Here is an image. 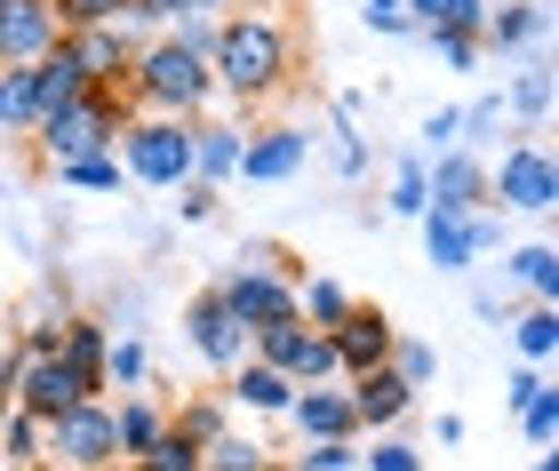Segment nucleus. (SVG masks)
Here are the masks:
<instances>
[{
  "instance_id": "obj_1",
  "label": "nucleus",
  "mask_w": 559,
  "mask_h": 471,
  "mask_svg": "<svg viewBox=\"0 0 559 471\" xmlns=\"http://www.w3.org/2000/svg\"><path fill=\"white\" fill-rule=\"evenodd\" d=\"M296 72V48H288V24L272 16H216V48H209V81L224 105H264V96L288 88Z\"/></svg>"
},
{
  "instance_id": "obj_2",
  "label": "nucleus",
  "mask_w": 559,
  "mask_h": 471,
  "mask_svg": "<svg viewBox=\"0 0 559 471\" xmlns=\"http://www.w3.org/2000/svg\"><path fill=\"white\" fill-rule=\"evenodd\" d=\"M129 105L152 112V120H209L216 105V81H209V57H192L185 40H144L136 48V64H129Z\"/></svg>"
},
{
  "instance_id": "obj_3",
  "label": "nucleus",
  "mask_w": 559,
  "mask_h": 471,
  "mask_svg": "<svg viewBox=\"0 0 559 471\" xmlns=\"http://www.w3.org/2000/svg\"><path fill=\"white\" fill-rule=\"evenodd\" d=\"M136 120V105H129V88H88L81 105H64V112H48L40 120V160L48 168H64V160H88V153H112L120 144V129Z\"/></svg>"
},
{
  "instance_id": "obj_4",
  "label": "nucleus",
  "mask_w": 559,
  "mask_h": 471,
  "mask_svg": "<svg viewBox=\"0 0 559 471\" xmlns=\"http://www.w3.org/2000/svg\"><path fill=\"white\" fill-rule=\"evenodd\" d=\"M120 177H136V184H152V192H176L192 177V120H152V112H136L129 129H120Z\"/></svg>"
},
{
  "instance_id": "obj_5",
  "label": "nucleus",
  "mask_w": 559,
  "mask_h": 471,
  "mask_svg": "<svg viewBox=\"0 0 559 471\" xmlns=\"http://www.w3.org/2000/svg\"><path fill=\"white\" fill-rule=\"evenodd\" d=\"M488 208L496 216H551L559 208V168L536 136H512L488 160Z\"/></svg>"
},
{
  "instance_id": "obj_6",
  "label": "nucleus",
  "mask_w": 559,
  "mask_h": 471,
  "mask_svg": "<svg viewBox=\"0 0 559 471\" xmlns=\"http://www.w3.org/2000/svg\"><path fill=\"white\" fill-rule=\"evenodd\" d=\"M40 463H57V471H112L120 463L112 408L105 400H81V408H64L57 424H40Z\"/></svg>"
},
{
  "instance_id": "obj_7",
  "label": "nucleus",
  "mask_w": 559,
  "mask_h": 471,
  "mask_svg": "<svg viewBox=\"0 0 559 471\" xmlns=\"http://www.w3.org/2000/svg\"><path fill=\"white\" fill-rule=\"evenodd\" d=\"M185 343H192V360H209L216 376H233V367L248 360V328L233 312H224V295L216 288H200L192 304H185Z\"/></svg>"
},
{
  "instance_id": "obj_8",
  "label": "nucleus",
  "mask_w": 559,
  "mask_h": 471,
  "mask_svg": "<svg viewBox=\"0 0 559 471\" xmlns=\"http://www.w3.org/2000/svg\"><path fill=\"white\" fill-rule=\"evenodd\" d=\"M216 295H224V312H233L248 336L272 328V319H296V280H280V271H233L224 264Z\"/></svg>"
},
{
  "instance_id": "obj_9",
  "label": "nucleus",
  "mask_w": 559,
  "mask_h": 471,
  "mask_svg": "<svg viewBox=\"0 0 559 471\" xmlns=\"http://www.w3.org/2000/svg\"><path fill=\"white\" fill-rule=\"evenodd\" d=\"M424 201L440 208V216H479L488 208V160L479 153H440V160H424Z\"/></svg>"
},
{
  "instance_id": "obj_10",
  "label": "nucleus",
  "mask_w": 559,
  "mask_h": 471,
  "mask_svg": "<svg viewBox=\"0 0 559 471\" xmlns=\"http://www.w3.org/2000/svg\"><path fill=\"white\" fill-rule=\"evenodd\" d=\"M392 319L376 312V304H352L336 328H328V352H336V376H368V367H384L392 360Z\"/></svg>"
},
{
  "instance_id": "obj_11",
  "label": "nucleus",
  "mask_w": 559,
  "mask_h": 471,
  "mask_svg": "<svg viewBox=\"0 0 559 471\" xmlns=\"http://www.w3.org/2000/svg\"><path fill=\"white\" fill-rule=\"evenodd\" d=\"M304 160H312V136L304 129H257V136H240V168L233 177L240 184H296Z\"/></svg>"
},
{
  "instance_id": "obj_12",
  "label": "nucleus",
  "mask_w": 559,
  "mask_h": 471,
  "mask_svg": "<svg viewBox=\"0 0 559 471\" xmlns=\"http://www.w3.org/2000/svg\"><path fill=\"white\" fill-rule=\"evenodd\" d=\"M64 48H72V64L88 72V88H120L144 40L129 33V24H96V33H64Z\"/></svg>"
},
{
  "instance_id": "obj_13",
  "label": "nucleus",
  "mask_w": 559,
  "mask_h": 471,
  "mask_svg": "<svg viewBox=\"0 0 559 471\" xmlns=\"http://www.w3.org/2000/svg\"><path fill=\"white\" fill-rule=\"evenodd\" d=\"M57 40L64 33H57V9H48V0H9V9H0V72L9 64H40Z\"/></svg>"
},
{
  "instance_id": "obj_14",
  "label": "nucleus",
  "mask_w": 559,
  "mask_h": 471,
  "mask_svg": "<svg viewBox=\"0 0 559 471\" xmlns=\"http://www.w3.org/2000/svg\"><path fill=\"white\" fill-rule=\"evenodd\" d=\"M544 33H551V0H488V16H479V48H496V57L544 48Z\"/></svg>"
},
{
  "instance_id": "obj_15",
  "label": "nucleus",
  "mask_w": 559,
  "mask_h": 471,
  "mask_svg": "<svg viewBox=\"0 0 559 471\" xmlns=\"http://www.w3.org/2000/svg\"><path fill=\"white\" fill-rule=\"evenodd\" d=\"M344 400H352V424H360V439L368 432H392L400 415L416 408V391L392 376V367H368V376H344Z\"/></svg>"
},
{
  "instance_id": "obj_16",
  "label": "nucleus",
  "mask_w": 559,
  "mask_h": 471,
  "mask_svg": "<svg viewBox=\"0 0 559 471\" xmlns=\"http://www.w3.org/2000/svg\"><path fill=\"white\" fill-rule=\"evenodd\" d=\"M288 424H296L304 439H360V424H352V400H344V384H296Z\"/></svg>"
},
{
  "instance_id": "obj_17",
  "label": "nucleus",
  "mask_w": 559,
  "mask_h": 471,
  "mask_svg": "<svg viewBox=\"0 0 559 471\" xmlns=\"http://www.w3.org/2000/svg\"><path fill=\"white\" fill-rule=\"evenodd\" d=\"M288 400H296V384L280 376V367H264V360H240L233 376H224V408H248V415H288Z\"/></svg>"
},
{
  "instance_id": "obj_18",
  "label": "nucleus",
  "mask_w": 559,
  "mask_h": 471,
  "mask_svg": "<svg viewBox=\"0 0 559 471\" xmlns=\"http://www.w3.org/2000/svg\"><path fill=\"white\" fill-rule=\"evenodd\" d=\"M240 136L233 120H192V184H233V168H240Z\"/></svg>"
},
{
  "instance_id": "obj_19",
  "label": "nucleus",
  "mask_w": 559,
  "mask_h": 471,
  "mask_svg": "<svg viewBox=\"0 0 559 471\" xmlns=\"http://www.w3.org/2000/svg\"><path fill=\"white\" fill-rule=\"evenodd\" d=\"M81 96H88V72L72 64V48L57 40V48L33 64V105H40V120H48V112H64V105H81Z\"/></svg>"
},
{
  "instance_id": "obj_20",
  "label": "nucleus",
  "mask_w": 559,
  "mask_h": 471,
  "mask_svg": "<svg viewBox=\"0 0 559 471\" xmlns=\"http://www.w3.org/2000/svg\"><path fill=\"white\" fill-rule=\"evenodd\" d=\"M105 343H112V319H88V312H72V319H64V336H57V360L72 367V376L105 384Z\"/></svg>"
},
{
  "instance_id": "obj_21",
  "label": "nucleus",
  "mask_w": 559,
  "mask_h": 471,
  "mask_svg": "<svg viewBox=\"0 0 559 471\" xmlns=\"http://www.w3.org/2000/svg\"><path fill=\"white\" fill-rule=\"evenodd\" d=\"M512 415H520V432L536 439V448H551V432H559V384L544 376V367H527V376L512 384Z\"/></svg>"
},
{
  "instance_id": "obj_22",
  "label": "nucleus",
  "mask_w": 559,
  "mask_h": 471,
  "mask_svg": "<svg viewBox=\"0 0 559 471\" xmlns=\"http://www.w3.org/2000/svg\"><path fill=\"white\" fill-rule=\"evenodd\" d=\"M424 225V264H440V271H472V216H440V208H424L416 216Z\"/></svg>"
},
{
  "instance_id": "obj_23",
  "label": "nucleus",
  "mask_w": 559,
  "mask_h": 471,
  "mask_svg": "<svg viewBox=\"0 0 559 471\" xmlns=\"http://www.w3.org/2000/svg\"><path fill=\"white\" fill-rule=\"evenodd\" d=\"M400 16H408V33H472L479 40V16H488V0H400Z\"/></svg>"
},
{
  "instance_id": "obj_24",
  "label": "nucleus",
  "mask_w": 559,
  "mask_h": 471,
  "mask_svg": "<svg viewBox=\"0 0 559 471\" xmlns=\"http://www.w3.org/2000/svg\"><path fill=\"white\" fill-rule=\"evenodd\" d=\"M160 432H168V408L136 400V391H129V400L112 408V439H120V463H136V456H144V448H152Z\"/></svg>"
},
{
  "instance_id": "obj_25",
  "label": "nucleus",
  "mask_w": 559,
  "mask_h": 471,
  "mask_svg": "<svg viewBox=\"0 0 559 471\" xmlns=\"http://www.w3.org/2000/svg\"><path fill=\"white\" fill-rule=\"evenodd\" d=\"M503 328H512V343H520L527 367H551V352H559V312L551 304H527L520 319H503Z\"/></svg>"
},
{
  "instance_id": "obj_26",
  "label": "nucleus",
  "mask_w": 559,
  "mask_h": 471,
  "mask_svg": "<svg viewBox=\"0 0 559 471\" xmlns=\"http://www.w3.org/2000/svg\"><path fill=\"white\" fill-rule=\"evenodd\" d=\"M0 129H9V136H33V129H40V105H33V64H9V72H0Z\"/></svg>"
},
{
  "instance_id": "obj_27",
  "label": "nucleus",
  "mask_w": 559,
  "mask_h": 471,
  "mask_svg": "<svg viewBox=\"0 0 559 471\" xmlns=\"http://www.w3.org/2000/svg\"><path fill=\"white\" fill-rule=\"evenodd\" d=\"M352 304H360V295H344L336 280H296V319H304V328H320V336L336 328Z\"/></svg>"
},
{
  "instance_id": "obj_28",
  "label": "nucleus",
  "mask_w": 559,
  "mask_h": 471,
  "mask_svg": "<svg viewBox=\"0 0 559 471\" xmlns=\"http://www.w3.org/2000/svg\"><path fill=\"white\" fill-rule=\"evenodd\" d=\"M503 271H512V280H520L527 295H536V304H559V256H551L544 240H527V247H520V256L503 264Z\"/></svg>"
},
{
  "instance_id": "obj_29",
  "label": "nucleus",
  "mask_w": 559,
  "mask_h": 471,
  "mask_svg": "<svg viewBox=\"0 0 559 471\" xmlns=\"http://www.w3.org/2000/svg\"><path fill=\"white\" fill-rule=\"evenodd\" d=\"M144 391L152 384V352H144V336H112L105 343V391Z\"/></svg>"
},
{
  "instance_id": "obj_30",
  "label": "nucleus",
  "mask_w": 559,
  "mask_h": 471,
  "mask_svg": "<svg viewBox=\"0 0 559 471\" xmlns=\"http://www.w3.org/2000/svg\"><path fill=\"white\" fill-rule=\"evenodd\" d=\"M503 112H520L527 129H544V112H551V64H544V57H536V64H527L520 81H512V96H503Z\"/></svg>"
},
{
  "instance_id": "obj_31",
  "label": "nucleus",
  "mask_w": 559,
  "mask_h": 471,
  "mask_svg": "<svg viewBox=\"0 0 559 471\" xmlns=\"http://www.w3.org/2000/svg\"><path fill=\"white\" fill-rule=\"evenodd\" d=\"M264 463H272V448H257L248 432H224L200 448V471H264Z\"/></svg>"
},
{
  "instance_id": "obj_32",
  "label": "nucleus",
  "mask_w": 559,
  "mask_h": 471,
  "mask_svg": "<svg viewBox=\"0 0 559 471\" xmlns=\"http://www.w3.org/2000/svg\"><path fill=\"white\" fill-rule=\"evenodd\" d=\"M168 424L185 432L192 448H209V439H224V432H233V408H224V400H185V408L168 415Z\"/></svg>"
},
{
  "instance_id": "obj_33",
  "label": "nucleus",
  "mask_w": 559,
  "mask_h": 471,
  "mask_svg": "<svg viewBox=\"0 0 559 471\" xmlns=\"http://www.w3.org/2000/svg\"><path fill=\"white\" fill-rule=\"evenodd\" d=\"M384 367H392V376L408 384V391H424L431 376H440V352H431L424 336H392V360H384Z\"/></svg>"
},
{
  "instance_id": "obj_34",
  "label": "nucleus",
  "mask_w": 559,
  "mask_h": 471,
  "mask_svg": "<svg viewBox=\"0 0 559 471\" xmlns=\"http://www.w3.org/2000/svg\"><path fill=\"white\" fill-rule=\"evenodd\" d=\"M129 471H200V448H192V439H185V432L168 424V432L152 439V448H144V456H136Z\"/></svg>"
},
{
  "instance_id": "obj_35",
  "label": "nucleus",
  "mask_w": 559,
  "mask_h": 471,
  "mask_svg": "<svg viewBox=\"0 0 559 471\" xmlns=\"http://www.w3.org/2000/svg\"><path fill=\"white\" fill-rule=\"evenodd\" d=\"M455 144H464V112H455V105L424 112V129H416V160H440V153H455Z\"/></svg>"
},
{
  "instance_id": "obj_36",
  "label": "nucleus",
  "mask_w": 559,
  "mask_h": 471,
  "mask_svg": "<svg viewBox=\"0 0 559 471\" xmlns=\"http://www.w3.org/2000/svg\"><path fill=\"white\" fill-rule=\"evenodd\" d=\"M57 177L72 192H120V153H88V160H64Z\"/></svg>"
},
{
  "instance_id": "obj_37",
  "label": "nucleus",
  "mask_w": 559,
  "mask_h": 471,
  "mask_svg": "<svg viewBox=\"0 0 559 471\" xmlns=\"http://www.w3.org/2000/svg\"><path fill=\"white\" fill-rule=\"evenodd\" d=\"M455 112H464V153H472V144H496L503 129H512L503 96H479V105H455Z\"/></svg>"
},
{
  "instance_id": "obj_38",
  "label": "nucleus",
  "mask_w": 559,
  "mask_h": 471,
  "mask_svg": "<svg viewBox=\"0 0 559 471\" xmlns=\"http://www.w3.org/2000/svg\"><path fill=\"white\" fill-rule=\"evenodd\" d=\"M384 208H392V216H408V225H416V216L431 208V201H424V160H416V153L392 168V201H384Z\"/></svg>"
},
{
  "instance_id": "obj_39",
  "label": "nucleus",
  "mask_w": 559,
  "mask_h": 471,
  "mask_svg": "<svg viewBox=\"0 0 559 471\" xmlns=\"http://www.w3.org/2000/svg\"><path fill=\"white\" fill-rule=\"evenodd\" d=\"M57 9V33H96V24H120V0H48Z\"/></svg>"
},
{
  "instance_id": "obj_40",
  "label": "nucleus",
  "mask_w": 559,
  "mask_h": 471,
  "mask_svg": "<svg viewBox=\"0 0 559 471\" xmlns=\"http://www.w3.org/2000/svg\"><path fill=\"white\" fill-rule=\"evenodd\" d=\"M0 463H40V424L33 415H0Z\"/></svg>"
},
{
  "instance_id": "obj_41",
  "label": "nucleus",
  "mask_w": 559,
  "mask_h": 471,
  "mask_svg": "<svg viewBox=\"0 0 559 471\" xmlns=\"http://www.w3.org/2000/svg\"><path fill=\"white\" fill-rule=\"evenodd\" d=\"M296 471H360V439H304Z\"/></svg>"
},
{
  "instance_id": "obj_42",
  "label": "nucleus",
  "mask_w": 559,
  "mask_h": 471,
  "mask_svg": "<svg viewBox=\"0 0 559 471\" xmlns=\"http://www.w3.org/2000/svg\"><path fill=\"white\" fill-rule=\"evenodd\" d=\"M360 471H424V456L408 448V439L376 432V448H360Z\"/></svg>"
},
{
  "instance_id": "obj_43",
  "label": "nucleus",
  "mask_w": 559,
  "mask_h": 471,
  "mask_svg": "<svg viewBox=\"0 0 559 471\" xmlns=\"http://www.w3.org/2000/svg\"><path fill=\"white\" fill-rule=\"evenodd\" d=\"M216 208H224V192H216V184H192V177L176 184V225H209Z\"/></svg>"
},
{
  "instance_id": "obj_44",
  "label": "nucleus",
  "mask_w": 559,
  "mask_h": 471,
  "mask_svg": "<svg viewBox=\"0 0 559 471\" xmlns=\"http://www.w3.org/2000/svg\"><path fill=\"white\" fill-rule=\"evenodd\" d=\"M233 271H280V280H296V256H288V247H272V240H248L233 256Z\"/></svg>"
},
{
  "instance_id": "obj_45",
  "label": "nucleus",
  "mask_w": 559,
  "mask_h": 471,
  "mask_svg": "<svg viewBox=\"0 0 559 471\" xmlns=\"http://www.w3.org/2000/svg\"><path fill=\"white\" fill-rule=\"evenodd\" d=\"M424 48H431L448 72H472V64H479V40H472V33H424Z\"/></svg>"
},
{
  "instance_id": "obj_46",
  "label": "nucleus",
  "mask_w": 559,
  "mask_h": 471,
  "mask_svg": "<svg viewBox=\"0 0 559 471\" xmlns=\"http://www.w3.org/2000/svg\"><path fill=\"white\" fill-rule=\"evenodd\" d=\"M216 9H233V0H144V16H152V24H176V16H216Z\"/></svg>"
},
{
  "instance_id": "obj_47",
  "label": "nucleus",
  "mask_w": 559,
  "mask_h": 471,
  "mask_svg": "<svg viewBox=\"0 0 559 471\" xmlns=\"http://www.w3.org/2000/svg\"><path fill=\"white\" fill-rule=\"evenodd\" d=\"M168 40H185L192 57H209V48H216V16H176V24H168Z\"/></svg>"
},
{
  "instance_id": "obj_48",
  "label": "nucleus",
  "mask_w": 559,
  "mask_h": 471,
  "mask_svg": "<svg viewBox=\"0 0 559 471\" xmlns=\"http://www.w3.org/2000/svg\"><path fill=\"white\" fill-rule=\"evenodd\" d=\"M336 168H344V177H360V168H368V144H360V129H352V112L336 120Z\"/></svg>"
},
{
  "instance_id": "obj_49",
  "label": "nucleus",
  "mask_w": 559,
  "mask_h": 471,
  "mask_svg": "<svg viewBox=\"0 0 559 471\" xmlns=\"http://www.w3.org/2000/svg\"><path fill=\"white\" fill-rule=\"evenodd\" d=\"M368 33H408V16H400V0H360Z\"/></svg>"
},
{
  "instance_id": "obj_50",
  "label": "nucleus",
  "mask_w": 559,
  "mask_h": 471,
  "mask_svg": "<svg viewBox=\"0 0 559 471\" xmlns=\"http://www.w3.org/2000/svg\"><path fill=\"white\" fill-rule=\"evenodd\" d=\"M488 247H503V216L479 208V216H472V256H488Z\"/></svg>"
},
{
  "instance_id": "obj_51",
  "label": "nucleus",
  "mask_w": 559,
  "mask_h": 471,
  "mask_svg": "<svg viewBox=\"0 0 559 471\" xmlns=\"http://www.w3.org/2000/svg\"><path fill=\"white\" fill-rule=\"evenodd\" d=\"M536 471H559V456H551V448H536Z\"/></svg>"
},
{
  "instance_id": "obj_52",
  "label": "nucleus",
  "mask_w": 559,
  "mask_h": 471,
  "mask_svg": "<svg viewBox=\"0 0 559 471\" xmlns=\"http://www.w3.org/2000/svg\"><path fill=\"white\" fill-rule=\"evenodd\" d=\"M264 471H296V463H264Z\"/></svg>"
},
{
  "instance_id": "obj_53",
  "label": "nucleus",
  "mask_w": 559,
  "mask_h": 471,
  "mask_svg": "<svg viewBox=\"0 0 559 471\" xmlns=\"http://www.w3.org/2000/svg\"><path fill=\"white\" fill-rule=\"evenodd\" d=\"M0 9H9V0H0Z\"/></svg>"
}]
</instances>
